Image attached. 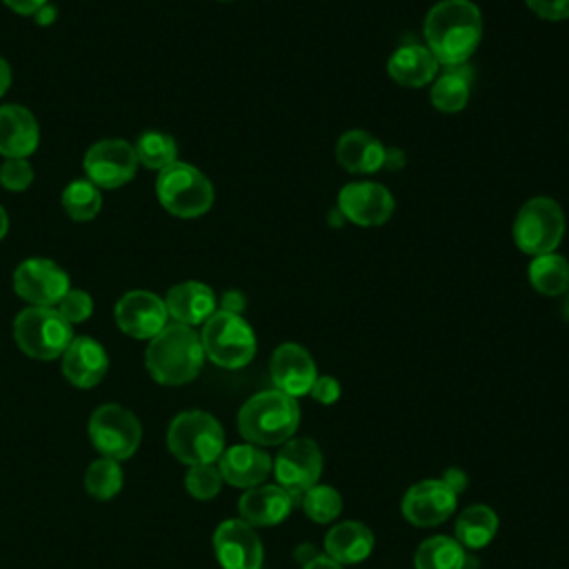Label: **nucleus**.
Returning <instances> with one entry per match:
<instances>
[{
    "label": "nucleus",
    "instance_id": "obj_17",
    "mask_svg": "<svg viewBox=\"0 0 569 569\" xmlns=\"http://www.w3.org/2000/svg\"><path fill=\"white\" fill-rule=\"evenodd\" d=\"M269 371L276 389L291 398L309 393L311 385L318 378L311 353L296 342H282L280 347H276V351L271 353Z\"/></svg>",
    "mask_w": 569,
    "mask_h": 569
},
{
    "label": "nucleus",
    "instance_id": "obj_38",
    "mask_svg": "<svg viewBox=\"0 0 569 569\" xmlns=\"http://www.w3.org/2000/svg\"><path fill=\"white\" fill-rule=\"evenodd\" d=\"M311 398L320 405H333L340 398V385L333 376H318L309 389Z\"/></svg>",
    "mask_w": 569,
    "mask_h": 569
},
{
    "label": "nucleus",
    "instance_id": "obj_34",
    "mask_svg": "<svg viewBox=\"0 0 569 569\" xmlns=\"http://www.w3.org/2000/svg\"><path fill=\"white\" fill-rule=\"evenodd\" d=\"M222 476H220V469L209 462V465H193L189 467L187 471V478H184V485H187V491L196 498V500H211L220 487H222Z\"/></svg>",
    "mask_w": 569,
    "mask_h": 569
},
{
    "label": "nucleus",
    "instance_id": "obj_43",
    "mask_svg": "<svg viewBox=\"0 0 569 569\" xmlns=\"http://www.w3.org/2000/svg\"><path fill=\"white\" fill-rule=\"evenodd\" d=\"M33 18H36V22H38V24L47 27V24H51V22L56 20V7H51V4L47 2L42 9H38V11H36V16H33Z\"/></svg>",
    "mask_w": 569,
    "mask_h": 569
},
{
    "label": "nucleus",
    "instance_id": "obj_45",
    "mask_svg": "<svg viewBox=\"0 0 569 569\" xmlns=\"http://www.w3.org/2000/svg\"><path fill=\"white\" fill-rule=\"evenodd\" d=\"M318 553H316V547L311 545H300L298 551H296V560H300L302 565H307L309 560H313Z\"/></svg>",
    "mask_w": 569,
    "mask_h": 569
},
{
    "label": "nucleus",
    "instance_id": "obj_20",
    "mask_svg": "<svg viewBox=\"0 0 569 569\" xmlns=\"http://www.w3.org/2000/svg\"><path fill=\"white\" fill-rule=\"evenodd\" d=\"M293 507V498L280 485H258L238 500L240 520L251 527H271L282 522Z\"/></svg>",
    "mask_w": 569,
    "mask_h": 569
},
{
    "label": "nucleus",
    "instance_id": "obj_24",
    "mask_svg": "<svg viewBox=\"0 0 569 569\" xmlns=\"http://www.w3.org/2000/svg\"><path fill=\"white\" fill-rule=\"evenodd\" d=\"M373 533L358 520H345L329 529L325 536V556L340 565L362 562L373 551Z\"/></svg>",
    "mask_w": 569,
    "mask_h": 569
},
{
    "label": "nucleus",
    "instance_id": "obj_10",
    "mask_svg": "<svg viewBox=\"0 0 569 569\" xmlns=\"http://www.w3.org/2000/svg\"><path fill=\"white\" fill-rule=\"evenodd\" d=\"M278 485L296 500L309 487L318 485L322 473V451L311 438L287 440L273 462Z\"/></svg>",
    "mask_w": 569,
    "mask_h": 569
},
{
    "label": "nucleus",
    "instance_id": "obj_15",
    "mask_svg": "<svg viewBox=\"0 0 569 569\" xmlns=\"http://www.w3.org/2000/svg\"><path fill=\"white\" fill-rule=\"evenodd\" d=\"M213 551L222 569H260L262 542L244 520H224L213 533Z\"/></svg>",
    "mask_w": 569,
    "mask_h": 569
},
{
    "label": "nucleus",
    "instance_id": "obj_27",
    "mask_svg": "<svg viewBox=\"0 0 569 569\" xmlns=\"http://www.w3.org/2000/svg\"><path fill=\"white\" fill-rule=\"evenodd\" d=\"M456 540L465 549H480L489 545L498 531V516L487 505H471L456 518Z\"/></svg>",
    "mask_w": 569,
    "mask_h": 569
},
{
    "label": "nucleus",
    "instance_id": "obj_3",
    "mask_svg": "<svg viewBox=\"0 0 569 569\" xmlns=\"http://www.w3.org/2000/svg\"><path fill=\"white\" fill-rule=\"evenodd\" d=\"M300 425V407L296 398L280 389H267L251 396L238 411L240 436L256 447L284 445Z\"/></svg>",
    "mask_w": 569,
    "mask_h": 569
},
{
    "label": "nucleus",
    "instance_id": "obj_4",
    "mask_svg": "<svg viewBox=\"0 0 569 569\" xmlns=\"http://www.w3.org/2000/svg\"><path fill=\"white\" fill-rule=\"evenodd\" d=\"M167 445L169 451L189 467L209 465L224 451V431L207 411H182L169 425Z\"/></svg>",
    "mask_w": 569,
    "mask_h": 569
},
{
    "label": "nucleus",
    "instance_id": "obj_28",
    "mask_svg": "<svg viewBox=\"0 0 569 569\" xmlns=\"http://www.w3.org/2000/svg\"><path fill=\"white\" fill-rule=\"evenodd\" d=\"M529 282L542 296H562L569 291V262L565 256L551 251L533 256L529 262Z\"/></svg>",
    "mask_w": 569,
    "mask_h": 569
},
{
    "label": "nucleus",
    "instance_id": "obj_40",
    "mask_svg": "<svg viewBox=\"0 0 569 569\" xmlns=\"http://www.w3.org/2000/svg\"><path fill=\"white\" fill-rule=\"evenodd\" d=\"M440 480H442L456 496L467 489V476H465L462 469H456V467H453V469H447Z\"/></svg>",
    "mask_w": 569,
    "mask_h": 569
},
{
    "label": "nucleus",
    "instance_id": "obj_11",
    "mask_svg": "<svg viewBox=\"0 0 569 569\" xmlns=\"http://www.w3.org/2000/svg\"><path fill=\"white\" fill-rule=\"evenodd\" d=\"M82 169L89 182L98 189H118L127 184L138 169L133 144L109 138L91 144L82 158Z\"/></svg>",
    "mask_w": 569,
    "mask_h": 569
},
{
    "label": "nucleus",
    "instance_id": "obj_37",
    "mask_svg": "<svg viewBox=\"0 0 569 569\" xmlns=\"http://www.w3.org/2000/svg\"><path fill=\"white\" fill-rule=\"evenodd\" d=\"M527 7L542 20H567L569 18V0H525Z\"/></svg>",
    "mask_w": 569,
    "mask_h": 569
},
{
    "label": "nucleus",
    "instance_id": "obj_47",
    "mask_svg": "<svg viewBox=\"0 0 569 569\" xmlns=\"http://www.w3.org/2000/svg\"><path fill=\"white\" fill-rule=\"evenodd\" d=\"M565 316L569 320V291H567V300H565Z\"/></svg>",
    "mask_w": 569,
    "mask_h": 569
},
{
    "label": "nucleus",
    "instance_id": "obj_36",
    "mask_svg": "<svg viewBox=\"0 0 569 569\" xmlns=\"http://www.w3.org/2000/svg\"><path fill=\"white\" fill-rule=\"evenodd\" d=\"M33 180V169L27 158H7L0 167V182L7 191H24Z\"/></svg>",
    "mask_w": 569,
    "mask_h": 569
},
{
    "label": "nucleus",
    "instance_id": "obj_7",
    "mask_svg": "<svg viewBox=\"0 0 569 569\" xmlns=\"http://www.w3.org/2000/svg\"><path fill=\"white\" fill-rule=\"evenodd\" d=\"M13 338L27 356L53 360L64 353L73 333L56 307H27L13 320Z\"/></svg>",
    "mask_w": 569,
    "mask_h": 569
},
{
    "label": "nucleus",
    "instance_id": "obj_32",
    "mask_svg": "<svg viewBox=\"0 0 569 569\" xmlns=\"http://www.w3.org/2000/svg\"><path fill=\"white\" fill-rule=\"evenodd\" d=\"M84 489L96 500H109L122 489V469L118 460L100 458L89 465L84 473Z\"/></svg>",
    "mask_w": 569,
    "mask_h": 569
},
{
    "label": "nucleus",
    "instance_id": "obj_8",
    "mask_svg": "<svg viewBox=\"0 0 569 569\" xmlns=\"http://www.w3.org/2000/svg\"><path fill=\"white\" fill-rule=\"evenodd\" d=\"M565 211L547 196L527 200L513 220V242L527 256H542L556 251L565 236Z\"/></svg>",
    "mask_w": 569,
    "mask_h": 569
},
{
    "label": "nucleus",
    "instance_id": "obj_25",
    "mask_svg": "<svg viewBox=\"0 0 569 569\" xmlns=\"http://www.w3.org/2000/svg\"><path fill=\"white\" fill-rule=\"evenodd\" d=\"M387 71L393 82L416 89L429 84L436 78L438 60L422 44H405L391 53Z\"/></svg>",
    "mask_w": 569,
    "mask_h": 569
},
{
    "label": "nucleus",
    "instance_id": "obj_18",
    "mask_svg": "<svg viewBox=\"0 0 569 569\" xmlns=\"http://www.w3.org/2000/svg\"><path fill=\"white\" fill-rule=\"evenodd\" d=\"M218 469L224 482L240 489H251L262 485V480L273 469V460L262 447L233 445L218 458Z\"/></svg>",
    "mask_w": 569,
    "mask_h": 569
},
{
    "label": "nucleus",
    "instance_id": "obj_6",
    "mask_svg": "<svg viewBox=\"0 0 569 569\" xmlns=\"http://www.w3.org/2000/svg\"><path fill=\"white\" fill-rule=\"evenodd\" d=\"M204 356L224 369H240L256 356V333L240 313L216 311L200 333Z\"/></svg>",
    "mask_w": 569,
    "mask_h": 569
},
{
    "label": "nucleus",
    "instance_id": "obj_30",
    "mask_svg": "<svg viewBox=\"0 0 569 569\" xmlns=\"http://www.w3.org/2000/svg\"><path fill=\"white\" fill-rule=\"evenodd\" d=\"M100 207H102L100 189L93 182H89L87 178L69 182L62 191L64 213L78 222H87V220L96 218Z\"/></svg>",
    "mask_w": 569,
    "mask_h": 569
},
{
    "label": "nucleus",
    "instance_id": "obj_44",
    "mask_svg": "<svg viewBox=\"0 0 569 569\" xmlns=\"http://www.w3.org/2000/svg\"><path fill=\"white\" fill-rule=\"evenodd\" d=\"M9 84H11V69H9L7 60H4V58H0V96H4V93H7Z\"/></svg>",
    "mask_w": 569,
    "mask_h": 569
},
{
    "label": "nucleus",
    "instance_id": "obj_14",
    "mask_svg": "<svg viewBox=\"0 0 569 569\" xmlns=\"http://www.w3.org/2000/svg\"><path fill=\"white\" fill-rule=\"evenodd\" d=\"M167 305L160 296L151 291H127L116 302V322L118 327L138 340H151L167 327Z\"/></svg>",
    "mask_w": 569,
    "mask_h": 569
},
{
    "label": "nucleus",
    "instance_id": "obj_12",
    "mask_svg": "<svg viewBox=\"0 0 569 569\" xmlns=\"http://www.w3.org/2000/svg\"><path fill=\"white\" fill-rule=\"evenodd\" d=\"M69 289L64 269L47 258H27L13 271V291L31 307H56Z\"/></svg>",
    "mask_w": 569,
    "mask_h": 569
},
{
    "label": "nucleus",
    "instance_id": "obj_9",
    "mask_svg": "<svg viewBox=\"0 0 569 569\" xmlns=\"http://www.w3.org/2000/svg\"><path fill=\"white\" fill-rule=\"evenodd\" d=\"M89 438L104 458L127 460L140 445L142 427L129 409L109 402L91 413Z\"/></svg>",
    "mask_w": 569,
    "mask_h": 569
},
{
    "label": "nucleus",
    "instance_id": "obj_1",
    "mask_svg": "<svg viewBox=\"0 0 569 569\" xmlns=\"http://www.w3.org/2000/svg\"><path fill=\"white\" fill-rule=\"evenodd\" d=\"M427 49L438 64H465L482 40V13L471 0H440L425 18Z\"/></svg>",
    "mask_w": 569,
    "mask_h": 569
},
{
    "label": "nucleus",
    "instance_id": "obj_5",
    "mask_svg": "<svg viewBox=\"0 0 569 569\" xmlns=\"http://www.w3.org/2000/svg\"><path fill=\"white\" fill-rule=\"evenodd\" d=\"M156 196L160 204L178 218H198L213 204V187L209 178L189 162H171L158 171Z\"/></svg>",
    "mask_w": 569,
    "mask_h": 569
},
{
    "label": "nucleus",
    "instance_id": "obj_31",
    "mask_svg": "<svg viewBox=\"0 0 569 569\" xmlns=\"http://www.w3.org/2000/svg\"><path fill=\"white\" fill-rule=\"evenodd\" d=\"M138 162H142L149 169L162 171L171 162L178 160V144L169 133L162 131H147L138 138L133 144Z\"/></svg>",
    "mask_w": 569,
    "mask_h": 569
},
{
    "label": "nucleus",
    "instance_id": "obj_46",
    "mask_svg": "<svg viewBox=\"0 0 569 569\" xmlns=\"http://www.w3.org/2000/svg\"><path fill=\"white\" fill-rule=\"evenodd\" d=\"M7 229H9V218H7V211L0 207V240L7 236Z\"/></svg>",
    "mask_w": 569,
    "mask_h": 569
},
{
    "label": "nucleus",
    "instance_id": "obj_2",
    "mask_svg": "<svg viewBox=\"0 0 569 569\" xmlns=\"http://www.w3.org/2000/svg\"><path fill=\"white\" fill-rule=\"evenodd\" d=\"M204 349L200 336L180 322L167 325L149 340L144 365L151 378L160 385H184L200 373Z\"/></svg>",
    "mask_w": 569,
    "mask_h": 569
},
{
    "label": "nucleus",
    "instance_id": "obj_23",
    "mask_svg": "<svg viewBox=\"0 0 569 569\" xmlns=\"http://www.w3.org/2000/svg\"><path fill=\"white\" fill-rule=\"evenodd\" d=\"M336 158L351 173H376L385 167L387 147L369 131L351 129L338 138Z\"/></svg>",
    "mask_w": 569,
    "mask_h": 569
},
{
    "label": "nucleus",
    "instance_id": "obj_13",
    "mask_svg": "<svg viewBox=\"0 0 569 569\" xmlns=\"http://www.w3.org/2000/svg\"><path fill=\"white\" fill-rule=\"evenodd\" d=\"M338 211L358 227H380L393 213V196L378 182H349L338 193Z\"/></svg>",
    "mask_w": 569,
    "mask_h": 569
},
{
    "label": "nucleus",
    "instance_id": "obj_26",
    "mask_svg": "<svg viewBox=\"0 0 569 569\" xmlns=\"http://www.w3.org/2000/svg\"><path fill=\"white\" fill-rule=\"evenodd\" d=\"M471 93V71L460 67H447L442 76L436 78L429 91L431 104L442 113H458L467 107Z\"/></svg>",
    "mask_w": 569,
    "mask_h": 569
},
{
    "label": "nucleus",
    "instance_id": "obj_33",
    "mask_svg": "<svg viewBox=\"0 0 569 569\" xmlns=\"http://www.w3.org/2000/svg\"><path fill=\"white\" fill-rule=\"evenodd\" d=\"M300 505H302V511L307 513V518L318 522V525L336 520L340 516V511H342V498L329 485H313V487H309L300 496Z\"/></svg>",
    "mask_w": 569,
    "mask_h": 569
},
{
    "label": "nucleus",
    "instance_id": "obj_16",
    "mask_svg": "<svg viewBox=\"0 0 569 569\" xmlns=\"http://www.w3.org/2000/svg\"><path fill=\"white\" fill-rule=\"evenodd\" d=\"M458 496L442 480H420L402 498V516L416 527H436L456 509Z\"/></svg>",
    "mask_w": 569,
    "mask_h": 569
},
{
    "label": "nucleus",
    "instance_id": "obj_39",
    "mask_svg": "<svg viewBox=\"0 0 569 569\" xmlns=\"http://www.w3.org/2000/svg\"><path fill=\"white\" fill-rule=\"evenodd\" d=\"M11 11L20 16H36L38 9H42L49 0H2Z\"/></svg>",
    "mask_w": 569,
    "mask_h": 569
},
{
    "label": "nucleus",
    "instance_id": "obj_41",
    "mask_svg": "<svg viewBox=\"0 0 569 569\" xmlns=\"http://www.w3.org/2000/svg\"><path fill=\"white\" fill-rule=\"evenodd\" d=\"M244 307V298L238 291H227L222 296V311H231V313H240Z\"/></svg>",
    "mask_w": 569,
    "mask_h": 569
},
{
    "label": "nucleus",
    "instance_id": "obj_21",
    "mask_svg": "<svg viewBox=\"0 0 569 569\" xmlns=\"http://www.w3.org/2000/svg\"><path fill=\"white\" fill-rule=\"evenodd\" d=\"M40 142L33 113L20 104L0 107V153L4 158H29Z\"/></svg>",
    "mask_w": 569,
    "mask_h": 569
},
{
    "label": "nucleus",
    "instance_id": "obj_35",
    "mask_svg": "<svg viewBox=\"0 0 569 569\" xmlns=\"http://www.w3.org/2000/svg\"><path fill=\"white\" fill-rule=\"evenodd\" d=\"M56 309L60 311V316L69 322V325H76V322H84L91 311H93V300L87 291L82 289H69L60 302L56 305Z\"/></svg>",
    "mask_w": 569,
    "mask_h": 569
},
{
    "label": "nucleus",
    "instance_id": "obj_22",
    "mask_svg": "<svg viewBox=\"0 0 569 569\" xmlns=\"http://www.w3.org/2000/svg\"><path fill=\"white\" fill-rule=\"evenodd\" d=\"M164 305H167V313L176 322L193 327V325H204L216 313L218 300L211 287H207L204 282L187 280L169 289Z\"/></svg>",
    "mask_w": 569,
    "mask_h": 569
},
{
    "label": "nucleus",
    "instance_id": "obj_29",
    "mask_svg": "<svg viewBox=\"0 0 569 569\" xmlns=\"http://www.w3.org/2000/svg\"><path fill=\"white\" fill-rule=\"evenodd\" d=\"M465 547L449 536H433L418 545L413 556V569H465Z\"/></svg>",
    "mask_w": 569,
    "mask_h": 569
},
{
    "label": "nucleus",
    "instance_id": "obj_19",
    "mask_svg": "<svg viewBox=\"0 0 569 569\" xmlns=\"http://www.w3.org/2000/svg\"><path fill=\"white\" fill-rule=\"evenodd\" d=\"M109 369L107 351L93 338L80 336L69 342L62 353V373L64 378L82 389L96 387Z\"/></svg>",
    "mask_w": 569,
    "mask_h": 569
},
{
    "label": "nucleus",
    "instance_id": "obj_42",
    "mask_svg": "<svg viewBox=\"0 0 569 569\" xmlns=\"http://www.w3.org/2000/svg\"><path fill=\"white\" fill-rule=\"evenodd\" d=\"M302 569H342V565L340 562H336V560H331L329 556H316L313 560H309L307 565H302Z\"/></svg>",
    "mask_w": 569,
    "mask_h": 569
}]
</instances>
